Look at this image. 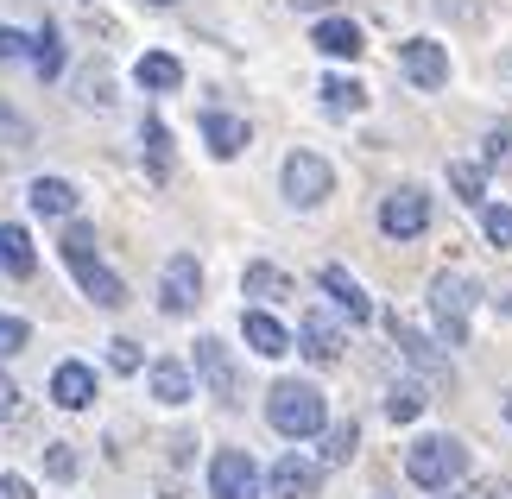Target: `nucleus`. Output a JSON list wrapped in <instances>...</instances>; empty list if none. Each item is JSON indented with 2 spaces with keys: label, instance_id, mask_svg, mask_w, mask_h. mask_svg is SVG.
<instances>
[{
  "label": "nucleus",
  "instance_id": "28",
  "mask_svg": "<svg viewBox=\"0 0 512 499\" xmlns=\"http://www.w3.org/2000/svg\"><path fill=\"white\" fill-rule=\"evenodd\" d=\"M449 190H456L468 209H481V203H487V177H481V165H449Z\"/></svg>",
  "mask_w": 512,
  "mask_h": 499
},
{
  "label": "nucleus",
  "instance_id": "25",
  "mask_svg": "<svg viewBox=\"0 0 512 499\" xmlns=\"http://www.w3.org/2000/svg\"><path fill=\"white\" fill-rule=\"evenodd\" d=\"M354 449H361V430L354 424H329L323 430V468H348Z\"/></svg>",
  "mask_w": 512,
  "mask_h": 499
},
{
  "label": "nucleus",
  "instance_id": "19",
  "mask_svg": "<svg viewBox=\"0 0 512 499\" xmlns=\"http://www.w3.org/2000/svg\"><path fill=\"white\" fill-rule=\"evenodd\" d=\"M323 291L336 297V310L348 316V323H367V316H373V297H367L361 285H354V278H348L342 266H323Z\"/></svg>",
  "mask_w": 512,
  "mask_h": 499
},
{
  "label": "nucleus",
  "instance_id": "34",
  "mask_svg": "<svg viewBox=\"0 0 512 499\" xmlns=\"http://www.w3.org/2000/svg\"><path fill=\"white\" fill-rule=\"evenodd\" d=\"M32 51V38L26 32H13V26H0V64H19V57Z\"/></svg>",
  "mask_w": 512,
  "mask_h": 499
},
{
  "label": "nucleus",
  "instance_id": "7",
  "mask_svg": "<svg viewBox=\"0 0 512 499\" xmlns=\"http://www.w3.org/2000/svg\"><path fill=\"white\" fill-rule=\"evenodd\" d=\"M209 493L215 499H260V468H253V455L247 449H215Z\"/></svg>",
  "mask_w": 512,
  "mask_h": 499
},
{
  "label": "nucleus",
  "instance_id": "43",
  "mask_svg": "<svg viewBox=\"0 0 512 499\" xmlns=\"http://www.w3.org/2000/svg\"><path fill=\"white\" fill-rule=\"evenodd\" d=\"M152 7H171V0H152Z\"/></svg>",
  "mask_w": 512,
  "mask_h": 499
},
{
  "label": "nucleus",
  "instance_id": "8",
  "mask_svg": "<svg viewBox=\"0 0 512 499\" xmlns=\"http://www.w3.org/2000/svg\"><path fill=\"white\" fill-rule=\"evenodd\" d=\"M380 228L392 234V241H411V234H424V228H430V196H424L418 184L392 190L386 203H380Z\"/></svg>",
  "mask_w": 512,
  "mask_h": 499
},
{
  "label": "nucleus",
  "instance_id": "41",
  "mask_svg": "<svg viewBox=\"0 0 512 499\" xmlns=\"http://www.w3.org/2000/svg\"><path fill=\"white\" fill-rule=\"evenodd\" d=\"M506 424H512V392H506Z\"/></svg>",
  "mask_w": 512,
  "mask_h": 499
},
{
  "label": "nucleus",
  "instance_id": "36",
  "mask_svg": "<svg viewBox=\"0 0 512 499\" xmlns=\"http://www.w3.org/2000/svg\"><path fill=\"white\" fill-rule=\"evenodd\" d=\"M83 102H89V108H108V102H114V95H108V83H102V76H89V83H83Z\"/></svg>",
  "mask_w": 512,
  "mask_h": 499
},
{
  "label": "nucleus",
  "instance_id": "15",
  "mask_svg": "<svg viewBox=\"0 0 512 499\" xmlns=\"http://www.w3.org/2000/svg\"><path fill=\"white\" fill-rule=\"evenodd\" d=\"M310 45H317L323 57H361V51H367V38H361V26H354V19L323 13V19H317V32H310Z\"/></svg>",
  "mask_w": 512,
  "mask_h": 499
},
{
  "label": "nucleus",
  "instance_id": "27",
  "mask_svg": "<svg viewBox=\"0 0 512 499\" xmlns=\"http://www.w3.org/2000/svg\"><path fill=\"white\" fill-rule=\"evenodd\" d=\"M361 102H367V89L354 83V76H329V83H323V108L329 114H354Z\"/></svg>",
  "mask_w": 512,
  "mask_h": 499
},
{
  "label": "nucleus",
  "instance_id": "20",
  "mask_svg": "<svg viewBox=\"0 0 512 499\" xmlns=\"http://www.w3.org/2000/svg\"><path fill=\"white\" fill-rule=\"evenodd\" d=\"M26 203H32L38 215H57V222H70V215H76V184H64V177H32Z\"/></svg>",
  "mask_w": 512,
  "mask_h": 499
},
{
  "label": "nucleus",
  "instance_id": "9",
  "mask_svg": "<svg viewBox=\"0 0 512 499\" xmlns=\"http://www.w3.org/2000/svg\"><path fill=\"white\" fill-rule=\"evenodd\" d=\"M196 379H203L209 398H222V405H234V392H241V367H234V354L215 342V335L196 342Z\"/></svg>",
  "mask_w": 512,
  "mask_h": 499
},
{
  "label": "nucleus",
  "instance_id": "11",
  "mask_svg": "<svg viewBox=\"0 0 512 499\" xmlns=\"http://www.w3.org/2000/svg\"><path fill=\"white\" fill-rule=\"evenodd\" d=\"M323 487V462H304V455H279L266 474V493L272 499H310Z\"/></svg>",
  "mask_w": 512,
  "mask_h": 499
},
{
  "label": "nucleus",
  "instance_id": "35",
  "mask_svg": "<svg viewBox=\"0 0 512 499\" xmlns=\"http://www.w3.org/2000/svg\"><path fill=\"white\" fill-rule=\"evenodd\" d=\"M0 499H38L26 474H0Z\"/></svg>",
  "mask_w": 512,
  "mask_h": 499
},
{
  "label": "nucleus",
  "instance_id": "1",
  "mask_svg": "<svg viewBox=\"0 0 512 499\" xmlns=\"http://www.w3.org/2000/svg\"><path fill=\"white\" fill-rule=\"evenodd\" d=\"M57 253H64V266H70V278L83 285V297L89 304H102V310H121L127 304V285H121V272H108L102 266V253H95V234L83 228V222H70L64 228V241H57Z\"/></svg>",
  "mask_w": 512,
  "mask_h": 499
},
{
  "label": "nucleus",
  "instance_id": "18",
  "mask_svg": "<svg viewBox=\"0 0 512 499\" xmlns=\"http://www.w3.org/2000/svg\"><path fill=\"white\" fill-rule=\"evenodd\" d=\"M241 291L253 297V304H285V297H291V272H279V266H266V259H253V266L241 272Z\"/></svg>",
  "mask_w": 512,
  "mask_h": 499
},
{
  "label": "nucleus",
  "instance_id": "39",
  "mask_svg": "<svg viewBox=\"0 0 512 499\" xmlns=\"http://www.w3.org/2000/svg\"><path fill=\"white\" fill-rule=\"evenodd\" d=\"M13 398H19V392H13V379L0 373V411H13Z\"/></svg>",
  "mask_w": 512,
  "mask_h": 499
},
{
  "label": "nucleus",
  "instance_id": "2",
  "mask_svg": "<svg viewBox=\"0 0 512 499\" xmlns=\"http://www.w3.org/2000/svg\"><path fill=\"white\" fill-rule=\"evenodd\" d=\"M266 424L279 436H323L329 430V405L310 379H279L266 392Z\"/></svg>",
  "mask_w": 512,
  "mask_h": 499
},
{
  "label": "nucleus",
  "instance_id": "6",
  "mask_svg": "<svg viewBox=\"0 0 512 499\" xmlns=\"http://www.w3.org/2000/svg\"><path fill=\"white\" fill-rule=\"evenodd\" d=\"M196 304H203V266H196V253H171L165 272H159V310L190 316Z\"/></svg>",
  "mask_w": 512,
  "mask_h": 499
},
{
  "label": "nucleus",
  "instance_id": "16",
  "mask_svg": "<svg viewBox=\"0 0 512 499\" xmlns=\"http://www.w3.org/2000/svg\"><path fill=\"white\" fill-rule=\"evenodd\" d=\"M298 348H304V354H310V361H317V367H329V361H336V354H342V329L329 323L323 310H310L304 323H298Z\"/></svg>",
  "mask_w": 512,
  "mask_h": 499
},
{
  "label": "nucleus",
  "instance_id": "21",
  "mask_svg": "<svg viewBox=\"0 0 512 499\" xmlns=\"http://www.w3.org/2000/svg\"><path fill=\"white\" fill-rule=\"evenodd\" d=\"M133 83H140V89H152V95H171L177 83H184V64H177L171 51H146L140 64H133Z\"/></svg>",
  "mask_w": 512,
  "mask_h": 499
},
{
  "label": "nucleus",
  "instance_id": "29",
  "mask_svg": "<svg viewBox=\"0 0 512 499\" xmlns=\"http://www.w3.org/2000/svg\"><path fill=\"white\" fill-rule=\"evenodd\" d=\"M108 367L114 373H146V354H140V342H127V335H114V342H108Z\"/></svg>",
  "mask_w": 512,
  "mask_h": 499
},
{
  "label": "nucleus",
  "instance_id": "13",
  "mask_svg": "<svg viewBox=\"0 0 512 499\" xmlns=\"http://www.w3.org/2000/svg\"><path fill=\"white\" fill-rule=\"evenodd\" d=\"M241 335H247V348H253V354H266V361L291 354V329H285L272 310H247V316H241Z\"/></svg>",
  "mask_w": 512,
  "mask_h": 499
},
{
  "label": "nucleus",
  "instance_id": "40",
  "mask_svg": "<svg viewBox=\"0 0 512 499\" xmlns=\"http://www.w3.org/2000/svg\"><path fill=\"white\" fill-rule=\"evenodd\" d=\"M291 7H304V13H317V7H323V0H291Z\"/></svg>",
  "mask_w": 512,
  "mask_h": 499
},
{
  "label": "nucleus",
  "instance_id": "24",
  "mask_svg": "<svg viewBox=\"0 0 512 499\" xmlns=\"http://www.w3.org/2000/svg\"><path fill=\"white\" fill-rule=\"evenodd\" d=\"M424 405H430V398H424V386H418V379H399V386L386 392V417H392V424H418V417H424Z\"/></svg>",
  "mask_w": 512,
  "mask_h": 499
},
{
  "label": "nucleus",
  "instance_id": "5",
  "mask_svg": "<svg viewBox=\"0 0 512 499\" xmlns=\"http://www.w3.org/2000/svg\"><path fill=\"white\" fill-rule=\"evenodd\" d=\"M279 184H285V203L317 209L323 196L336 190V171H329V158H317V152H291L285 171H279Z\"/></svg>",
  "mask_w": 512,
  "mask_h": 499
},
{
  "label": "nucleus",
  "instance_id": "17",
  "mask_svg": "<svg viewBox=\"0 0 512 499\" xmlns=\"http://www.w3.org/2000/svg\"><path fill=\"white\" fill-rule=\"evenodd\" d=\"M203 139H209L215 158H241V152H247V121H241V114L209 108V114H203Z\"/></svg>",
  "mask_w": 512,
  "mask_h": 499
},
{
  "label": "nucleus",
  "instance_id": "33",
  "mask_svg": "<svg viewBox=\"0 0 512 499\" xmlns=\"http://www.w3.org/2000/svg\"><path fill=\"white\" fill-rule=\"evenodd\" d=\"M26 323H19V316H0V361H7V354H19V348H26Z\"/></svg>",
  "mask_w": 512,
  "mask_h": 499
},
{
  "label": "nucleus",
  "instance_id": "14",
  "mask_svg": "<svg viewBox=\"0 0 512 499\" xmlns=\"http://www.w3.org/2000/svg\"><path fill=\"white\" fill-rule=\"evenodd\" d=\"M51 405H64V411H89L95 405V373L83 361H64L51 373Z\"/></svg>",
  "mask_w": 512,
  "mask_h": 499
},
{
  "label": "nucleus",
  "instance_id": "4",
  "mask_svg": "<svg viewBox=\"0 0 512 499\" xmlns=\"http://www.w3.org/2000/svg\"><path fill=\"white\" fill-rule=\"evenodd\" d=\"M475 304H481V285H475L468 272H437V278H430V316H437L443 348H462V342H468Z\"/></svg>",
  "mask_w": 512,
  "mask_h": 499
},
{
  "label": "nucleus",
  "instance_id": "22",
  "mask_svg": "<svg viewBox=\"0 0 512 499\" xmlns=\"http://www.w3.org/2000/svg\"><path fill=\"white\" fill-rule=\"evenodd\" d=\"M146 386H152L159 405H184V398H190V367L184 361H152L146 367Z\"/></svg>",
  "mask_w": 512,
  "mask_h": 499
},
{
  "label": "nucleus",
  "instance_id": "3",
  "mask_svg": "<svg viewBox=\"0 0 512 499\" xmlns=\"http://www.w3.org/2000/svg\"><path fill=\"white\" fill-rule=\"evenodd\" d=\"M405 474L424 493H449L468 474V443L462 436H418V443L405 449Z\"/></svg>",
  "mask_w": 512,
  "mask_h": 499
},
{
  "label": "nucleus",
  "instance_id": "31",
  "mask_svg": "<svg viewBox=\"0 0 512 499\" xmlns=\"http://www.w3.org/2000/svg\"><path fill=\"white\" fill-rule=\"evenodd\" d=\"M76 468H83V462H76L70 443H45V474H51V481H76Z\"/></svg>",
  "mask_w": 512,
  "mask_h": 499
},
{
  "label": "nucleus",
  "instance_id": "42",
  "mask_svg": "<svg viewBox=\"0 0 512 499\" xmlns=\"http://www.w3.org/2000/svg\"><path fill=\"white\" fill-rule=\"evenodd\" d=\"M506 76H512V51H506Z\"/></svg>",
  "mask_w": 512,
  "mask_h": 499
},
{
  "label": "nucleus",
  "instance_id": "12",
  "mask_svg": "<svg viewBox=\"0 0 512 499\" xmlns=\"http://www.w3.org/2000/svg\"><path fill=\"white\" fill-rule=\"evenodd\" d=\"M392 342H399V354L411 367H424L430 379H449V361L437 354V342H430V335L418 329V323H405V316H392Z\"/></svg>",
  "mask_w": 512,
  "mask_h": 499
},
{
  "label": "nucleus",
  "instance_id": "37",
  "mask_svg": "<svg viewBox=\"0 0 512 499\" xmlns=\"http://www.w3.org/2000/svg\"><path fill=\"white\" fill-rule=\"evenodd\" d=\"M512 152V133L500 127V133H487V165H500V158Z\"/></svg>",
  "mask_w": 512,
  "mask_h": 499
},
{
  "label": "nucleus",
  "instance_id": "38",
  "mask_svg": "<svg viewBox=\"0 0 512 499\" xmlns=\"http://www.w3.org/2000/svg\"><path fill=\"white\" fill-rule=\"evenodd\" d=\"M475 499H512V487L506 481H487V487H475Z\"/></svg>",
  "mask_w": 512,
  "mask_h": 499
},
{
  "label": "nucleus",
  "instance_id": "30",
  "mask_svg": "<svg viewBox=\"0 0 512 499\" xmlns=\"http://www.w3.org/2000/svg\"><path fill=\"white\" fill-rule=\"evenodd\" d=\"M146 158H152V177L171 171V133H165V121H146Z\"/></svg>",
  "mask_w": 512,
  "mask_h": 499
},
{
  "label": "nucleus",
  "instance_id": "32",
  "mask_svg": "<svg viewBox=\"0 0 512 499\" xmlns=\"http://www.w3.org/2000/svg\"><path fill=\"white\" fill-rule=\"evenodd\" d=\"M481 234H487V241H494V247H512V209H481Z\"/></svg>",
  "mask_w": 512,
  "mask_h": 499
},
{
  "label": "nucleus",
  "instance_id": "10",
  "mask_svg": "<svg viewBox=\"0 0 512 499\" xmlns=\"http://www.w3.org/2000/svg\"><path fill=\"white\" fill-rule=\"evenodd\" d=\"M399 70L418 89H443L449 83V51L437 45V38H405V45H399Z\"/></svg>",
  "mask_w": 512,
  "mask_h": 499
},
{
  "label": "nucleus",
  "instance_id": "23",
  "mask_svg": "<svg viewBox=\"0 0 512 499\" xmlns=\"http://www.w3.org/2000/svg\"><path fill=\"white\" fill-rule=\"evenodd\" d=\"M32 266H38V253H32V234L19 228V222H0V272L26 278Z\"/></svg>",
  "mask_w": 512,
  "mask_h": 499
},
{
  "label": "nucleus",
  "instance_id": "26",
  "mask_svg": "<svg viewBox=\"0 0 512 499\" xmlns=\"http://www.w3.org/2000/svg\"><path fill=\"white\" fill-rule=\"evenodd\" d=\"M32 64H38V76H45V83H57V76H64V38H57V26H45L32 38Z\"/></svg>",
  "mask_w": 512,
  "mask_h": 499
}]
</instances>
